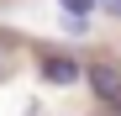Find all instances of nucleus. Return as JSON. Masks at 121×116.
I'll return each mask as SVG.
<instances>
[{
    "label": "nucleus",
    "instance_id": "f03ea898",
    "mask_svg": "<svg viewBox=\"0 0 121 116\" xmlns=\"http://www.w3.org/2000/svg\"><path fill=\"white\" fill-rule=\"evenodd\" d=\"M84 79H90V90H95L100 106H116L121 100V69L116 63H84Z\"/></svg>",
    "mask_w": 121,
    "mask_h": 116
},
{
    "label": "nucleus",
    "instance_id": "f257e3e1",
    "mask_svg": "<svg viewBox=\"0 0 121 116\" xmlns=\"http://www.w3.org/2000/svg\"><path fill=\"white\" fill-rule=\"evenodd\" d=\"M37 74H42L48 85H74V79H84V63L69 53H53V48H37Z\"/></svg>",
    "mask_w": 121,
    "mask_h": 116
},
{
    "label": "nucleus",
    "instance_id": "20e7f679",
    "mask_svg": "<svg viewBox=\"0 0 121 116\" xmlns=\"http://www.w3.org/2000/svg\"><path fill=\"white\" fill-rule=\"evenodd\" d=\"M105 5H111V11H116V16H121V0H105Z\"/></svg>",
    "mask_w": 121,
    "mask_h": 116
},
{
    "label": "nucleus",
    "instance_id": "39448f33",
    "mask_svg": "<svg viewBox=\"0 0 121 116\" xmlns=\"http://www.w3.org/2000/svg\"><path fill=\"white\" fill-rule=\"evenodd\" d=\"M111 116H121V100H116V106H111Z\"/></svg>",
    "mask_w": 121,
    "mask_h": 116
},
{
    "label": "nucleus",
    "instance_id": "7ed1b4c3",
    "mask_svg": "<svg viewBox=\"0 0 121 116\" xmlns=\"http://www.w3.org/2000/svg\"><path fill=\"white\" fill-rule=\"evenodd\" d=\"M90 5H95V0H63V11H69V16H84Z\"/></svg>",
    "mask_w": 121,
    "mask_h": 116
}]
</instances>
